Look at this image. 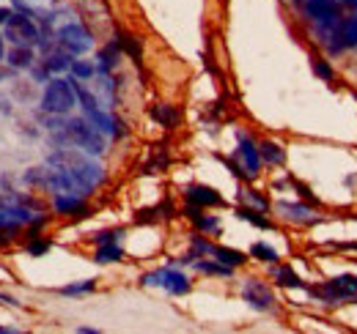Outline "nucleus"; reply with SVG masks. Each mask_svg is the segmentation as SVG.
I'll return each mask as SVG.
<instances>
[{
	"label": "nucleus",
	"mask_w": 357,
	"mask_h": 334,
	"mask_svg": "<svg viewBox=\"0 0 357 334\" xmlns=\"http://www.w3.org/2000/svg\"><path fill=\"white\" fill-rule=\"evenodd\" d=\"M269 280L278 285V288H286V291H308L311 285L289 266V263H269Z\"/></svg>",
	"instance_id": "14"
},
{
	"label": "nucleus",
	"mask_w": 357,
	"mask_h": 334,
	"mask_svg": "<svg viewBox=\"0 0 357 334\" xmlns=\"http://www.w3.org/2000/svg\"><path fill=\"white\" fill-rule=\"evenodd\" d=\"M0 334H17L14 326H0Z\"/></svg>",
	"instance_id": "45"
},
{
	"label": "nucleus",
	"mask_w": 357,
	"mask_h": 334,
	"mask_svg": "<svg viewBox=\"0 0 357 334\" xmlns=\"http://www.w3.org/2000/svg\"><path fill=\"white\" fill-rule=\"evenodd\" d=\"M3 58H6V36L0 33V61H3Z\"/></svg>",
	"instance_id": "44"
},
{
	"label": "nucleus",
	"mask_w": 357,
	"mask_h": 334,
	"mask_svg": "<svg viewBox=\"0 0 357 334\" xmlns=\"http://www.w3.org/2000/svg\"><path fill=\"white\" fill-rule=\"evenodd\" d=\"M0 304H6V307H14V310H20V307H22V304H20L14 296H8V293H3V291H0Z\"/></svg>",
	"instance_id": "38"
},
{
	"label": "nucleus",
	"mask_w": 357,
	"mask_h": 334,
	"mask_svg": "<svg viewBox=\"0 0 357 334\" xmlns=\"http://www.w3.org/2000/svg\"><path fill=\"white\" fill-rule=\"evenodd\" d=\"M135 225H154V222H160V211L157 206H149V209H137L132 216Z\"/></svg>",
	"instance_id": "35"
},
{
	"label": "nucleus",
	"mask_w": 357,
	"mask_h": 334,
	"mask_svg": "<svg viewBox=\"0 0 357 334\" xmlns=\"http://www.w3.org/2000/svg\"><path fill=\"white\" fill-rule=\"evenodd\" d=\"M289 186L297 192V198H300L303 203H308V206H313V209H321V200L313 195V189L305 184V181H300V178H294V175H291V184H289Z\"/></svg>",
	"instance_id": "30"
},
{
	"label": "nucleus",
	"mask_w": 357,
	"mask_h": 334,
	"mask_svg": "<svg viewBox=\"0 0 357 334\" xmlns=\"http://www.w3.org/2000/svg\"><path fill=\"white\" fill-rule=\"evenodd\" d=\"M55 44L61 49H66L69 55L80 58V55H86L91 47H93V33H91L83 22L72 19V22H66V25H61L55 31Z\"/></svg>",
	"instance_id": "8"
},
{
	"label": "nucleus",
	"mask_w": 357,
	"mask_h": 334,
	"mask_svg": "<svg viewBox=\"0 0 357 334\" xmlns=\"http://www.w3.org/2000/svg\"><path fill=\"white\" fill-rule=\"evenodd\" d=\"M259 154H261V162L269 167H283L286 165V148L283 143L278 140H259Z\"/></svg>",
	"instance_id": "22"
},
{
	"label": "nucleus",
	"mask_w": 357,
	"mask_h": 334,
	"mask_svg": "<svg viewBox=\"0 0 357 334\" xmlns=\"http://www.w3.org/2000/svg\"><path fill=\"white\" fill-rule=\"evenodd\" d=\"M178 214H184V219H187L198 233L212 236V239L223 236V222H220L218 214H206V209H198V206H190V203H184V209L178 211Z\"/></svg>",
	"instance_id": "13"
},
{
	"label": "nucleus",
	"mask_w": 357,
	"mask_h": 334,
	"mask_svg": "<svg viewBox=\"0 0 357 334\" xmlns=\"http://www.w3.org/2000/svg\"><path fill=\"white\" fill-rule=\"evenodd\" d=\"M113 39H116V44L121 47V52H124V55L132 61L135 66L140 69V66H143V44H140V39H137V36H132L130 31H121V28L113 33Z\"/></svg>",
	"instance_id": "19"
},
{
	"label": "nucleus",
	"mask_w": 357,
	"mask_h": 334,
	"mask_svg": "<svg viewBox=\"0 0 357 334\" xmlns=\"http://www.w3.org/2000/svg\"><path fill=\"white\" fill-rule=\"evenodd\" d=\"M50 209L55 216H63V219H89L93 214L89 198L75 195V192H55L50 200Z\"/></svg>",
	"instance_id": "11"
},
{
	"label": "nucleus",
	"mask_w": 357,
	"mask_h": 334,
	"mask_svg": "<svg viewBox=\"0 0 357 334\" xmlns=\"http://www.w3.org/2000/svg\"><path fill=\"white\" fill-rule=\"evenodd\" d=\"M313 301H319L321 307H347L357 304V274H335L319 285L308 288Z\"/></svg>",
	"instance_id": "2"
},
{
	"label": "nucleus",
	"mask_w": 357,
	"mask_h": 334,
	"mask_svg": "<svg viewBox=\"0 0 357 334\" xmlns=\"http://www.w3.org/2000/svg\"><path fill=\"white\" fill-rule=\"evenodd\" d=\"M127 236V228H105V230H96L91 236V244L93 247H102V244H121V239Z\"/></svg>",
	"instance_id": "27"
},
{
	"label": "nucleus",
	"mask_w": 357,
	"mask_h": 334,
	"mask_svg": "<svg viewBox=\"0 0 357 334\" xmlns=\"http://www.w3.org/2000/svg\"><path fill=\"white\" fill-rule=\"evenodd\" d=\"M234 159L242 165V170L248 173V181H256L261 173H264V162H261V154H259V140L239 129L236 132V148H234Z\"/></svg>",
	"instance_id": "6"
},
{
	"label": "nucleus",
	"mask_w": 357,
	"mask_h": 334,
	"mask_svg": "<svg viewBox=\"0 0 357 334\" xmlns=\"http://www.w3.org/2000/svg\"><path fill=\"white\" fill-rule=\"evenodd\" d=\"M3 28H6L3 36H6V42L11 44V47H17V44H31V47H36L39 39H42L39 22H36L33 17L22 14V11H11Z\"/></svg>",
	"instance_id": "5"
},
{
	"label": "nucleus",
	"mask_w": 357,
	"mask_h": 334,
	"mask_svg": "<svg viewBox=\"0 0 357 334\" xmlns=\"http://www.w3.org/2000/svg\"><path fill=\"white\" fill-rule=\"evenodd\" d=\"M327 55H344L357 49V11L344 14V19L338 22V28L333 31V36L321 44Z\"/></svg>",
	"instance_id": "10"
},
{
	"label": "nucleus",
	"mask_w": 357,
	"mask_h": 334,
	"mask_svg": "<svg viewBox=\"0 0 357 334\" xmlns=\"http://www.w3.org/2000/svg\"><path fill=\"white\" fill-rule=\"evenodd\" d=\"M0 113H6V116H11V113H14V107H11V102H8V99H0Z\"/></svg>",
	"instance_id": "40"
},
{
	"label": "nucleus",
	"mask_w": 357,
	"mask_h": 334,
	"mask_svg": "<svg viewBox=\"0 0 357 334\" xmlns=\"http://www.w3.org/2000/svg\"><path fill=\"white\" fill-rule=\"evenodd\" d=\"M14 203V195H6V192H0V209H6V206H11Z\"/></svg>",
	"instance_id": "41"
},
{
	"label": "nucleus",
	"mask_w": 357,
	"mask_h": 334,
	"mask_svg": "<svg viewBox=\"0 0 357 334\" xmlns=\"http://www.w3.org/2000/svg\"><path fill=\"white\" fill-rule=\"evenodd\" d=\"M77 107V93H75V83L72 77H50L45 83V93H42V113L50 116H69Z\"/></svg>",
	"instance_id": "3"
},
{
	"label": "nucleus",
	"mask_w": 357,
	"mask_h": 334,
	"mask_svg": "<svg viewBox=\"0 0 357 334\" xmlns=\"http://www.w3.org/2000/svg\"><path fill=\"white\" fill-rule=\"evenodd\" d=\"M272 211L278 219H283L294 228H313V225L324 222V214H319V209H313L308 203H303L300 198L297 200H278V203H272Z\"/></svg>",
	"instance_id": "7"
},
{
	"label": "nucleus",
	"mask_w": 357,
	"mask_h": 334,
	"mask_svg": "<svg viewBox=\"0 0 357 334\" xmlns=\"http://www.w3.org/2000/svg\"><path fill=\"white\" fill-rule=\"evenodd\" d=\"M127 257V252L121 244H102V247H96L93 250V263H99V266H110V263H121Z\"/></svg>",
	"instance_id": "24"
},
{
	"label": "nucleus",
	"mask_w": 357,
	"mask_h": 334,
	"mask_svg": "<svg viewBox=\"0 0 357 334\" xmlns=\"http://www.w3.org/2000/svg\"><path fill=\"white\" fill-rule=\"evenodd\" d=\"M8 14H11V8H0V25H6V19H8Z\"/></svg>",
	"instance_id": "43"
},
{
	"label": "nucleus",
	"mask_w": 357,
	"mask_h": 334,
	"mask_svg": "<svg viewBox=\"0 0 357 334\" xmlns=\"http://www.w3.org/2000/svg\"><path fill=\"white\" fill-rule=\"evenodd\" d=\"M234 216L236 219H242V222H248L250 228H256V230H275V222L269 219V214L267 211H259V209H253V206H236L234 209Z\"/></svg>",
	"instance_id": "20"
},
{
	"label": "nucleus",
	"mask_w": 357,
	"mask_h": 334,
	"mask_svg": "<svg viewBox=\"0 0 357 334\" xmlns=\"http://www.w3.org/2000/svg\"><path fill=\"white\" fill-rule=\"evenodd\" d=\"M239 296L256 312H278V296L272 291V285L259 280V277H245Z\"/></svg>",
	"instance_id": "9"
},
{
	"label": "nucleus",
	"mask_w": 357,
	"mask_h": 334,
	"mask_svg": "<svg viewBox=\"0 0 357 334\" xmlns=\"http://www.w3.org/2000/svg\"><path fill=\"white\" fill-rule=\"evenodd\" d=\"M137 283L143 288H162L168 296H187V293L192 291V280L181 271V266H171V263H165V266H160L154 271L140 274Z\"/></svg>",
	"instance_id": "4"
},
{
	"label": "nucleus",
	"mask_w": 357,
	"mask_h": 334,
	"mask_svg": "<svg viewBox=\"0 0 357 334\" xmlns=\"http://www.w3.org/2000/svg\"><path fill=\"white\" fill-rule=\"evenodd\" d=\"M212 257L225 263V266H231V269H242V266H248V260H250L248 252L234 250V247H223V244H215V247H212Z\"/></svg>",
	"instance_id": "23"
},
{
	"label": "nucleus",
	"mask_w": 357,
	"mask_h": 334,
	"mask_svg": "<svg viewBox=\"0 0 357 334\" xmlns=\"http://www.w3.org/2000/svg\"><path fill=\"white\" fill-rule=\"evenodd\" d=\"M52 143H55L58 148H61V145H75V148L86 151L91 157H105V154H107V134H102V132L91 124V121H86L83 116H77V118H69V116H66L63 126L52 132Z\"/></svg>",
	"instance_id": "1"
},
{
	"label": "nucleus",
	"mask_w": 357,
	"mask_h": 334,
	"mask_svg": "<svg viewBox=\"0 0 357 334\" xmlns=\"http://www.w3.org/2000/svg\"><path fill=\"white\" fill-rule=\"evenodd\" d=\"M72 61H75V55H69L66 49L55 47V49H50L45 58H42V66L50 72V77H55V74H66L69 66H72Z\"/></svg>",
	"instance_id": "21"
},
{
	"label": "nucleus",
	"mask_w": 357,
	"mask_h": 334,
	"mask_svg": "<svg viewBox=\"0 0 357 334\" xmlns=\"http://www.w3.org/2000/svg\"><path fill=\"white\" fill-rule=\"evenodd\" d=\"M165 167H168V157H165V154H157L154 159H149V162L143 165L140 173H143V175H154V173H162Z\"/></svg>",
	"instance_id": "36"
},
{
	"label": "nucleus",
	"mask_w": 357,
	"mask_h": 334,
	"mask_svg": "<svg viewBox=\"0 0 357 334\" xmlns=\"http://www.w3.org/2000/svg\"><path fill=\"white\" fill-rule=\"evenodd\" d=\"M121 58H124L121 47L116 44V39H110L96 52V61H93L96 63V74H116L119 66H121Z\"/></svg>",
	"instance_id": "15"
},
{
	"label": "nucleus",
	"mask_w": 357,
	"mask_h": 334,
	"mask_svg": "<svg viewBox=\"0 0 357 334\" xmlns=\"http://www.w3.org/2000/svg\"><path fill=\"white\" fill-rule=\"evenodd\" d=\"M45 173H47V165L28 167V170H25V175H22V181H25L28 186H36V189H42V186H45Z\"/></svg>",
	"instance_id": "34"
},
{
	"label": "nucleus",
	"mask_w": 357,
	"mask_h": 334,
	"mask_svg": "<svg viewBox=\"0 0 357 334\" xmlns=\"http://www.w3.org/2000/svg\"><path fill=\"white\" fill-rule=\"evenodd\" d=\"M253 260H259V263H278L280 260V255H278V250L272 247V244H267V241H256V244H250V252H248Z\"/></svg>",
	"instance_id": "29"
},
{
	"label": "nucleus",
	"mask_w": 357,
	"mask_h": 334,
	"mask_svg": "<svg viewBox=\"0 0 357 334\" xmlns=\"http://www.w3.org/2000/svg\"><path fill=\"white\" fill-rule=\"evenodd\" d=\"M239 200H242L245 206H253V209L267 211V214L272 211V200H269L261 189H253V186H242V189H239Z\"/></svg>",
	"instance_id": "25"
},
{
	"label": "nucleus",
	"mask_w": 357,
	"mask_h": 334,
	"mask_svg": "<svg viewBox=\"0 0 357 334\" xmlns=\"http://www.w3.org/2000/svg\"><path fill=\"white\" fill-rule=\"evenodd\" d=\"M96 291V280H83V283H72V285H63L61 288V296L66 299H77V296H89V293Z\"/></svg>",
	"instance_id": "31"
},
{
	"label": "nucleus",
	"mask_w": 357,
	"mask_h": 334,
	"mask_svg": "<svg viewBox=\"0 0 357 334\" xmlns=\"http://www.w3.org/2000/svg\"><path fill=\"white\" fill-rule=\"evenodd\" d=\"M14 72H22V69H31L33 63H36V47H31V44H17V47H11L8 52H6V58H3Z\"/></svg>",
	"instance_id": "17"
},
{
	"label": "nucleus",
	"mask_w": 357,
	"mask_h": 334,
	"mask_svg": "<svg viewBox=\"0 0 357 334\" xmlns=\"http://www.w3.org/2000/svg\"><path fill=\"white\" fill-rule=\"evenodd\" d=\"M181 198H184V203L198 206V209H225L228 206L223 195L209 184H187L181 189Z\"/></svg>",
	"instance_id": "12"
},
{
	"label": "nucleus",
	"mask_w": 357,
	"mask_h": 334,
	"mask_svg": "<svg viewBox=\"0 0 357 334\" xmlns=\"http://www.w3.org/2000/svg\"><path fill=\"white\" fill-rule=\"evenodd\" d=\"M212 247H215V241H212V236H204V233H190V250L195 252L198 257H204V255H212Z\"/></svg>",
	"instance_id": "32"
},
{
	"label": "nucleus",
	"mask_w": 357,
	"mask_h": 334,
	"mask_svg": "<svg viewBox=\"0 0 357 334\" xmlns=\"http://www.w3.org/2000/svg\"><path fill=\"white\" fill-rule=\"evenodd\" d=\"M192 271H198V274H204V277L231 280L236 269H231V266H225V263H220V260H215L212 255H204V257H198V260L192 263Z\"/></svg>",
	"instance_id": "18"
},
{
	"label": "nucleus",
	"mask_w": 357,
	"mask_h": 334,
	"mask_svg": "<svg viewBox=\"0 0 357 334\" xmlns=\"http://www.w3.org/2000/svg\"><path fill=\"white\" fill-rule=\"evenodd\" d=\"M75 332L77 334H99V329H93V326H77Z\"/></svg>",
	"instance_id": "42"
},
{
	"label": "nucleus",
	"mask_w": 357,
	"mask_h": 334,
	"mask_svg": "<svg viewBox=\"0 0 357 334\" xmlns=\"http://www.w3.org/2000/svg\"><path fill=\"white\" fill-rule=\"evenodd\" d=\"M149 116H151V121L157 126H162V129H176L181 124V113H178L176 104H168V102H157V104H151L149 107Z\"/></svg>",
	"instance_id": "16"
},
{
	"label": "nucleus",
	"mask_w": 357,
	"mask_h": 334,
	"mask_svg": "<svg viewBox=\"0 0 357 334\" xmlns=\"http://www.w3.org/2000/svg\"><path fill=\"white\" fill-rule=\"evenodd\" d=\"M218 159L223 162V167L231 173V175H234V178H236V181H248V173L242 170V165H239L234 157H218Z\"/></svg>",
	"instance_id": "37"
},
{
	"label": "nucleus",
	"mask_w": 357,
	"mask_h": 334,
	"mask_svg": "<svg viewBox=\"0 0 357 334\" xmlns=\"http://www.w3.org/2000/svg\"><path fill=\"white\" fill-rule=\"evenodd\" d=\"M14 74H17V72H14L11 66H0V83H6V80L14 77Z\"/></svg>",
	"instance_id": "39"
},
{
	"label": "nucleus",
	"mask_w": 357,
	"mask_h": 334,
	"mask_svg": "<svg viewBox=\"0 0 357 334\" xmlns=\"http://www.w3.org/2000/svg\"><path fill=\"white\" fill-rule=\"evenodd\" d=\"M69 77L72 80H80V83H89L96 77V63L93 61H83V58H75L72 66H69Z\"/></svg>",
	"instance_id": "26"
},
{
	"label": "nucleus",
	"mask_w": 357,
	"mask_h": 334,
	"mask_svg": "<svg viewBox=\"0 0 357 334\" xmlns=\"http://www.w3.org/2000/svg\"><path fill=\"white\" fill-rule=\"evenodd\" d=\"M311 69L321 83H333V80H335V69H333V63H330V58H327V55H313Z\"/></svg>",
	"instance_id": "28"
},
{
	"label": "nucleus",
	"mask_w": 357,
	"mask_h": 334,
	"mask_svg": "<svg viewBox=\"0 0 357 334\" xmlns=\"http://www.w3.org/2000/svg\"><path fill=\"white\" fill-rule=\"evenodd\" d=\"M50 250H52V241H50V239H42V233L25 241V252H28L31 257H42V255H47Z\"/></svg>",
	"instance_id": "33"
}]
</instances>
